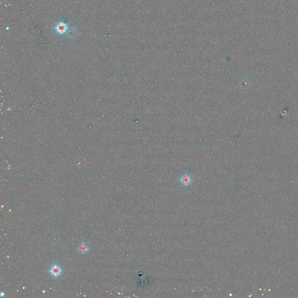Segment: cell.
<instances>
[{
	"label": "cell",
	"instance_id": "obj_1",
	"mask_svg": "<svg viewBox=\"0 0 298 298\" xmlns=\"http://www.w3.org/2000/svg\"><path fill=\"white\" fill-rule=\"evenodd\" d=\"M192 181H193L192 177L187 174H185L184 175H182L179 179V182L184 186H189L190 185V184L192 182Z\"/></svg>",
	"mask_w": 298,
	"mask_h": 298
},
{
	"label": "cell",
	"instance_id": "obj_2",
	"mask_svg": "<svg viewBox=\"0 0 298 298\" xmlns=\"http://www.w3.org/2000/svg\"><path fill=\"white\" fill-rule=\"evenodd\" d=\"M62 271V270L61 267L59 266L58 265H57V264L52 266L50 269V274L52 276H54L55 277H57L60 276L61 274Z\"/></svg>",
	"mask_w": 298,
	"mask_h": 298
},
{
	"label": "cell",
	"instance_id": "obj_3",
	"mask_svg": "<svg viewBox=\"0 0 298 298\" xmlns=\"http://www.w3.org/2000/svg\"><path fill=\"white\" fill-rule=\"evenodd\" d=\"M89 248L88 245L85 243H81L79 247V253H81L82 254L87 253L89 251Z\"/></svg>",
	"mask_w": 298,
	"mask_h": 298
}]
</instances>
